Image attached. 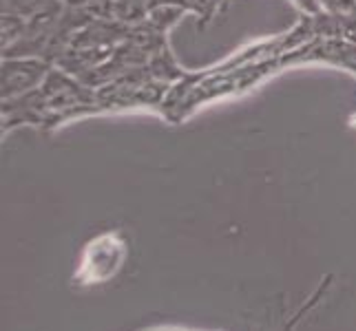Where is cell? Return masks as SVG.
Masks as SVG:
<instances>
[{"label":"cell","instance_id":"cell-3","mask_svg":"<svg viewBox=\"0 0 356 331\" xmlns=\"http://www.w3.org/2000/svg\"><path fill=\"white\" fill-rule=\"evenodd\" d=\"M149 7H179V9H193L202 16H211V9L217 0H146Z\"/></svg>","mask_w":356,"mask_h":331},{"label":"cell","instance_id":"cell-4","mask_svg":"<svg viewBox=\"0 0 356 331\" xmlns=\"http://www.w3.org/2000/svg\"><path fill=\"white\" fill-rule=\"evenodd\" d=\"M24 31H27V24L18 14H3V44L11 46L14 42L22 40Z\"/></svg>","mask_w":356,"mask_h":331},{"label":"cell","instance_id":"cell-2","mask_svg":"<svg viewBox=\"0 0 356 331\" xmlns=\"http://www.w3.org/2000/svg\"><path fill=\"white\" fill-rule=\"evenodd\" d=\"M115 18L127 20V22H135L146 16L149 11V3L146 0H115V5L111 7Z\"/></svg>","mask_w":356,"mask_h":331},{"label":"cell","instance_id":"cell-6","mask_svg":"<svg viewBox=\"0 0 356 331\" xmlns=\"http://www.w3.org/2000/svg\"><path fill=\"white\" fill-rule=\"evenodd\" d=\"M63 3H69V5H82V3H87V0H63Z\"/></svg>","mask_w":356,"mask_h":331},{"label":"cell","instance_id":"cell-5","mask_svg":"<svg viewBox=\"0 0 356 331\" xmlns=\"http://www.w3.org/2000/svg\"><path fill=\"white\" fill-rule=\"evenodd\" d=\"M44 0H7V14H35Z\"/></svg>","mask_w":356,"mask_h":331},{"label":"cell","instance_id":"cell-1","mask_svg":"<svg viewBox=\"0 0 356 331\" xmlns=\"http://www.w3.org/2000/svg\"><path fill=\"white\" fill-rule=\"evenodd\" d=\"M47 76V65L35 58H22V60H7L3 65V97L22 95L35 89Z\"/></svg>","mask_w":356,"mask_h":331}]
</instances>
